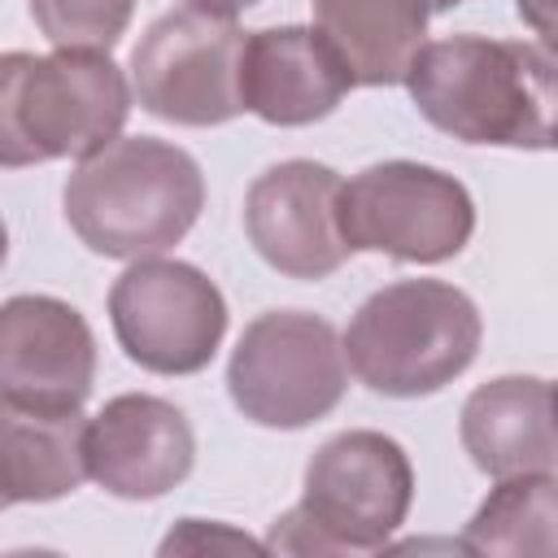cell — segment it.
<instances>
[{"instance_id": "obj_1", "label": "cell", "mask_w": 558, "mask_h": 558, "mask_svg": "<svg viewBox=\"0 0 558 558\" xmlns=\"http://www.w3.org/2000/svg\"><path fill=\"white\" fill-rule=\"evenodd\" d=\"M414 109L462 144H554V52L527 39L449 35L418 48L405 70Z\"/></svg>"}, {"instance_id": "obj_2", "label": "cell", "mask_w": 558, "mask_h": 558, "mask_svg": "<svg viewBox=\"0 0 558 558\" xmlns=\"http://www.w3.org/2000/svg\"><path fill=\"white\" fill-rule=\"evenodd\" d=\"M61 205L92 253L135 262L166 253L196 227L205 174L196 157L170 140L122 135L74 166Z\"/></svg>"}, {"instance_id": "obj_3", "label": "cell", "mask_w": 558, "mask_h": 558, "mask_svg": "<svg viewBox=\"0 0 558 558\" xmlns=\"http://www.w3.org/2000/svg\"><path fill=\"white\" fill-rule=\"evenodd\" d=\"M131 83L109 52H0V170L92 157L122 135Z\"/></svg>"}, {"instance_id": "obj_4", "label": "cell", "mask_w": 558, "mask_h": 558, "mask_svg": "<svg viewBox=\"0 0 558 558\" xmlns=\"http://www.w3.org/2000/svg\"><path fill=\"white\" fill-rule=\"evenodd\" d=\"M414 501L410 453L371 427L340 432L305 462L301 501L275 519L266 549L279 554H375Z\"/></svg>"}, {"instance_id": "obj_5", "label": "cell", "mask_w": 558, "mask_h": 558, "mask_svg": "<svg viewBox=\"0 0 558 558\" xmlns=\"http://www.w3.org/2000/svg\"><path fill=\"white\" fill-rule=\"evenodd\" d=\"M480 310L445 279H397L371 292L340 340L353 375L379 397H432L480 353Z\"/></svg>"}, {"instance_id": "obj_6", "label": "cell", "mask_w": 558, "mask_h": 558, "mask_svg": "<svg viewBox=\"0 0 558 558\" xmlns=\"http://www.w3.org/2000/svg\"><path fill=\"white\" fill-rule=\"evenodd\" d=\"M349 388V362L327 318L305 310L257 314L227 362L231 405L275 432H296L327 418Z\"/></svg>"}, {"instance_id": "obj_7", "label": "cell", "mask_w": 558, "mask_h": 558, "mask_svg": "<svg viewBox=\"0 0 558 558\" xmlns=\"http://www.w3.org/2000/svg\"><path fill=\"white\" fill-rule=\"evenodd\" d=\"M340 231L357 253L436 266L466 248L475 231L471 192L423 161H375L340 187Z\"/></svg>"}, {"instance_id": "obj_8", "label": "cell", "mask_w": 558, "mask_h": 558, "mask_svg": "<svg viewBox=\"0 0 558 558\" xmlns=\"http://www.w3.org/2000/svg\"><path fill=\"white\" fill-rule=\"evenodd\" d=\"M109 323L135 366L153 375H196L227 336V301L192 262L135 257L109 288Z\"/></svg>"}, {"instance_id": "obj_9", "label": "cell", "mask_w": 558, "mask_h": 558, "mask_svg": "<svg viewBox=\"0 0 558 558\" xmlns=\"http://www.w3.org/2000/svg\"><path fill=\"white\" fill-rule=\"evenodd\" d=\"M244 31L196 9L161 13L131 52L140 109L174 126H222L244 113Z\"/></svg>"}, {"instance_id": "obj_10", "label": "cell", "mask_w": 558, "mask_h": 558, "mask_svg": "<svg viewBox=\"0 0 558 558\" xmlns=\"http://www.w3.org/2000/svg\"><path fill=\"white\" fill-rule=\"evenodd\" d=\"M340 187L344 179L310 157L262 170L244 196V231L257 257L288 279L336 275L353 253L340 231Z\"/></svg>"}, {"instance_id": "obj_11", "label": "cell", "mask_w": 558, "mask_h": 558, "mask_svg": "<svg viewBox=\"0 0 558 558\" xmlns=\"http://www.w3.org/2000/svg\"><path fill=\"white\" fill-rule=\"evenodd\" d=\"M96 384V336L87 318L44 292L0 301V401L44 414L83 410Z\"/></svg>"}, {"instance_id": "obj_12", "label": "cell", "mask_w": 558, "mask_h": 558, "mask_svg": "<svg viewBox=\"0 0 558 558\" xmlns=\"http://www.w3.org/2000/svg\"><path fill=\"white\" fill-rule=\"evenodd\" d=\"M87 480L122 501H153L179 488L196 462L187 414L153 392H122L87 418Z\"/></svg>"}, {"instance_id": "obj_13", "label": "cell", "mask_w": 558, "mask_h": 558, "mask_svg": "<svg viewBox=\"0 0 558 558\" xmlns=\"http://www.w3.org/2000/svg\"><path fill=\"white\" fill-rule=\"evenodd\" d=\"M353 87L349 65L314 26H266L244 35L240 96L270 126H310Z\"/></svg>"}, {"instance_id": "obj_14", "label": "cell", "mask_w": 558, "mask_h": 558, "mask_svg": "<svg viewBox=\"0 0 558 558\" xmlns=\"http://www.w3.org/2000/svg\"><path fill=\"white\" fill-rule=\"evenodd\" d=\"M458 436L471 462L493 480L554 471V384L541 375H497L480 384L462 405Z\"/></svg>"}, {"instance_id": "obj_15", "label": "cell", "mask_w": 558, "mask_h": 558, "mask_svg": "<svg viewBox=\"0 0 558 558\" xmlns=\"http://www.w3.org/2000/svg\"><path fill=\"white\" fill-rule=\"evenodd\" d=\"M314 31L340 52L353 87H397L410 61L427 44L432 13H449L462 0H310Z\"/></svg>"}, {"instance_id": "obj_16", "label": "cell", "mask_w": 558, "mask_h": 558, "mask_svg": "<svg viewBox=\"0 0 558 558\" xmlns=\"http://www.w3.org/2000/svg\"><path fill=\"white\" fill-rule=\"evenodd\" d=\"M87 418L0 401V501H57L87 480Z\"/></svg>"}, {"instance_id": "obj_17", "label": "cell", "mask_w": 558, "mask_h": 558, "mask_svg": "<svg viewBox=\"0 0 558 558\" xmlns=\"http://www.w3.org/2000/svg\"><path fill=\"white\" fill-rule=\"evenodd\" d=\"M554 523H558V480L554 471L506 475L484 497L475 519L466 523L462 549L466 554H554Z\"/></svg>"}, {"instance_id": "obj_18", "label": "cell", "mask_w": 558, "mask_h": 558, "mask_svg": "<svg viewBox=\"0 0 558 558\" xmlns=\"http://www.w3.org/2000/svg\"><path fill=\"white\" fill-rule=\"evenodd\" d=\"M135 13V0H31V17L57 48H96L109 52L126 22Z\"/></svg>"}, {"instance_id": "obj_19", "label": "cell", "mask_w": 558, "mask_h": 558, "mask_svg": "<svg viewBox=\"0 0 558 558\" xmlns=\"http://www.w3.org/2000/svg\"><path fill=\"white\" fill-rule=\"evenodd\" d=\"M205 545H227V549H266L240 532H227V527H205V519H183L179 532H170L161 541V554H174V549H205Z\"/></svg>"}, {"instance_id": "obj_20", "label": "cell", "mask_w": 558, "mask_h": 558, "mask_svg": "<svg viewBox=\"0 0 558 558\" xmlns=\"http://www.w3.org/2000/svg\"><path fill=\"white\" fill-rule=\"evenodd\" d=\"M514 9H519V17L532 22V31L549 44V31H554V26H549V0H514Z\"/></svg>"}, {"instance_id": "obj_21", "label": "cell", "mask_w": 558, "mask_h": 558, "mask_svg": "<svg viewBox=\"0 0 558 558\" xmlns=\"http://www.w3.org/2000/svg\"><path fill=\"white\" fill-rule=\"evenodd\" d=\"M183 4L196 9V13H209V17H235V13L253 9L257 0H183Z\"/></svg>"}, {"instance_id": "obj_22", "label": "cell", "mask_w": 558, "mask_h": 558, "mask_svg": "<svg viewBox=\"0 0 558 558\" xmlns=\"http://www.w3.org/2000/svg\"><path fill=\"white\" fill-rule=\"evenodd\" d=\"M4 257H9V231H4V218H0V266H4Z\"/></svg>"}, {"instance_id": "obj_23", "label": "cell", "mask_w": 558, "mask_h": 558, "mask_svg": "<svg viewBox=\"0 0 558 558\" xmlns=\"http://www.w3.org/2000/svg\"><path fill=\"white\" fill-rule=\"evenodd\" d=\"M0 510H4V501H0Z\"/></svg>"}]
</instances>
